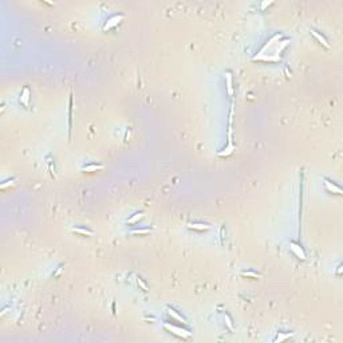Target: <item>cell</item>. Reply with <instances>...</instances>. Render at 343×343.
Returning <instances> with one entry per match:
<instances>
[{
	"instance_id": "obj_16",
	"label": "cell",
	"mask_w": 343,
	"mask_h": 343,
	"mask_svg": "<svg viewBox=\"0 0 343 343\" xmlns=\"http://www.w3.org/2000/svg\"><path fill=\"white\" fill-rule=\"evenodd\" d=\"M138 284H140V285H141V287H142V288H144V290H145V291H148V287H146V284H145V283H144V281H142V280H141V279H138Z\"/></svg>"
},
{
	"instance_id": "obj_1",
	"label": "cell",
	"mask_w": 343,
	"mask_h": 343,
	"mask_svg": "<svg viewBox=\"0 0 343 343\" xmlns=\"http://www.w3.org/2000/svg\"><path fill=\"white\" fill-rule=\"evenodd\" d=\"M164 327H165L168 331L173 332L174 335L180 336V338H188V336L190 335V332L186 331V330H184V328L176 327V326H170V325H168V323H165V325H164Z\"/></svg>"
},
{
	"instance_id": "obj_2",
	"label": "cell",
	"mask_w": 343,
	"mask_h": 343,
	"mask_svg": "<svg viewBox=\"0 0 343 343\" xmlns=\"http://www.w3.org/2000/svg\"><path fill=\"white\" fill-rule=\"evenodd\" d=\"M290 248H291V251L294 252V253L298 256L299 259H302V260H306V253H304V251H303V248L299 245L298 243H295V241H291L290 243Z\"/></svg>"
},
{
	"instance_id": "obj_6",
	"label": "cell",
	"mask_w": 343,
	"mask_h": 343,
	"mask_svg": "<svg viewBox=\"0 0 343 343\" xmlns=\"http://www.w3.org/2000/svg\"><path fill=\"white\" fill-rule=\"evenodd\" d=\"M28 99H30V90H28V87H24L23 94H22V97H20V101L27 106V105H28Z\"/></svg>"
},
{
	"instance_id": "obj_7",
	"label": "cell",
	"mask_w": 343,
	"mask_h": 343,
	"mask_svg": "<svg viewBox=\"0 0 343 343\" xmlns=\"http://www.w3.org/2000/svg\"><path fill=\"white\" fill-rule=\"evenodd\" d=\"M312 35H314L315 38H316L320 42V43H322L323 46H325V47H327V48H328V43H327V40L325 39V36H322L320 34H318V31H315V30H312Z\"/></svg>"
},
{
	"instance_id": "obj_5",
	"label": "cell",
	"mask_w": 343,
	"mask_h": 343,
	"mask_svg": "<svg viewBox=\"0 0 343 343\" xmlns=\"http://www.w3.org/2000/svg\"><path fill=\"white\" fill-rule=\"evenodd\" d=\"M189 228H190V229H196V231H207V229H209V225H207V224H199V223H193V224H189Z\"/></svg>"
},
{
	"instance_id": "obj_10",
	"label": "cell",
	"mask_w": 343,
	"mask_h": 343,
	"mask_svg": "<svg viewBox=\"0 0 343 343\" xmlns=\"http://www.w3.org/2000/svg\"><path fill=\"white\" fill-rule=\"evenodd\" d=\"M102 168V165H97V164H92V165H89V166H83L82 168V170H86V172H89V170H98Z\"/></svg>"
},
{
	"instance_id": "obj_8",
	"label": "cell",
	"mask_w": 343,
	"mask_h": 343,
	"mask_svg": "<svg viewBox=\"0 0 343 343\" xmlns=\"http://www.w3.org/2000/svg\"><path fill=\"white\" fill-rule=\"evenodd\" d=\"M168 314H169L170 316H173L174 319H176V320H178V322H182V323H185V319H184V318H182V316H180V315H178V314L176 312V311H174V310H169V311H168Z\"/></svg>"
},
{
	"instance_id": "obj_12",
	"label": "cell",
	"mask_w": 343,
	"mask_h": 343,
	"mask_svg": "<svg viewBox=\"0 0 343 343\" xmlns=\"http://www.w3.org/2000/svg\"><path fill=\"white\" fill-rule=\"evenodd\" d=\"M142 216H144V213H142V212H140V213H136V216L130 218V220H129L127 223H130V224H134V223H136L137 220H140V218L142 217Z\"/></svg>"
},
{
	"instance_id": "obj_4",
	"label": "cell",
	"mask_w": 343,
	"mask_h": 343,
	"mask_svg": "<svg viewBox=\"0 0 343 343\" xmlns=\"http://www.w3.org/2000/svg\"><path fill=\"white\" fill-rule=\"evenodd\" d=\"M325 185H326V188H327L328 190H330V192H332V190H334V192H336L338 194H340V193H342V190H340L339 186H336L335 184H331L330 181L325 180Z\"/></svg>"
},
{
	"instance_id": "obj_13",
	"label": "cell",
	"mask_w": 343,
	"mask_h": 343,
	"mask_svg": "<svg viewBox=\"0 0 343 343\" xmlns=\"http://www.w3.org/2000/svg\"><path fill=\"white\" fill-rule=\"evenodd\" d=\"M227 82H228V91L229 94H232V77H231V74H227Z\"/></svg>"
},
{
	"instance_id": "obj_3",
	"label": "cell",
	"mask_w": 343,
	"mask_h": 343,
	"mask_svg": "<svg viewBox=\"0 0 343 343\" xmlns=\"http://www.w3.org/2000/svg\"><path fill=\"white\" fill-rule=\"evenodd\" d=\"M123 18V15H114V16H111L109 20H107V23L105 24V30H107V28H111V27H114V26H117L119 23V20Z\"/></svg>"
},
{
	"instance_id": "obj_15",
	"label": "cell",
	"mask_w": 343,
	"mask_h": 343,
	"mask_svg": "<svg viewBox=\"0 0 343 343\" xmlns=\"http://www.w3.org/2000/svg\"><path fill=\"white\" fill-rule=\"evenodd\" d=\"M225 319H227V325H228V327L232 330L233 328V326H232V322H231V319H229V316L228 315H225Z\"/></svg>"
},
{
	"instance_id": "obj_9",
	"label": "cell",
	"mask_w": 343,
	"mask_h": 343,
	"mask_svg": "<svg viewBox=\"0 0 343 343\" xmlns=\"http://www.w3.org/2000/svg\"><path fill=\"white\" fill-rule=\"evenodd\" d=\"M73 231L77 233H82V235H87V236H92V232L89 231V229H85V228H73Z\"/></svg>"
},
{
	"instance_id": "obj_14",
	"label": "cell",
	"mask_w": 343,
	"mask_h": 343,
	"mask_svg": "<svg viewBox=\"0 0 343 343\" xmlns=\"http://www.w3.org/2000/svg\"><path fill=\"white\" fill-rule=\"evenodd\" d=\"M149 232H150V229L146 228V229H136L131 233H141V235H144V233H149Z\"/></svg>"
},
{
	"instance_id": "obj_11",
	"label": "cell",
	"mask_w": 343,
	"mask_h": 343,
	"mask_svg": "<svg viewBox=\"0 0 343 343\" xmlns=\"http://www.w3.org/2000/svg\"><path fill=\"white\" fill-rule=\"evenodd\" d=\"M241 275H243V276H249V277H260L259 273L252 272V271H244V272H241Z\"/></svg>"
}]
</instances>
